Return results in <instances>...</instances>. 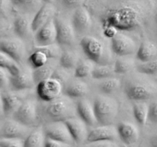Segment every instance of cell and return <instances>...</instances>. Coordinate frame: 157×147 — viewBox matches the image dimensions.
Returning <instances> with one entry per match:
<instances>
[{
    "label": "cell",
    "mask_w": 157,
    "mask_h": 147,
    "mask_svg": "<svg viewBox=\"0 0 157 147\" xmlns=\"http://www.w3.org/2000/svg\"><path fill=\"white\" fill-rule=\"evenodd\" d=\"M146 16V10L140 5L124 2L103 12L100 17V23L104 36L111 39L118 32L137 29L144 23Z\"/></svg>",
    "instance_id": "6da1fadb"
},
{
    "label": "cell",
    "mask_w": 157,
    "mask_h": 147,
    "mask_svg": "<svg viewBox=\"0 0 157 147\" xmlns=\"http://www.w3.org/2000/svg\"><path fill=\"white\" fill-rule=\"evenodd\" d=\"M39 107L38 104V115L41 119L47 121V123L65 121L78 114L77 103L67 95H61L48 102L41 101Z\"/></svg>",
    "instance_id": "7a4b0ae2"
},
{
    "label": "cell",
    "mask_w": 157,
    "mask_h": 147,
    "mask_svg": "<svg viewBox=\"0 0 157 147\" xmlns=\"http://www.w3.org/2000/svg\"><path fill=\"white\" fill-rule=\"evenodd\" d=\"M94 107L98 122L101 125L111 124L119 111L117 100L107 94L97 96L94 102Z\"/></svg>",
    "instance_id": "3957f363"
},
{
    "label": "cell",
    "mask_w": 157,
    "mask_h": 147,
    "mask_svg": "<svg viewBox=\"0 0 157 147\" xmlns=\"http://www.w3.org/2000/svg\"><path fill=\"white\" fill-rule=\"evenodd\" d=\"M124 91L130 100L146 101L157 94V87L149 80L136 78L126 83Z\"/></svg>",
    "instance_id": "277c9868"
},
{
    "label": "cell",
    "mask_w": 157,
    "mask_h": 147,
    "mask_svg": "<svg viewBox=\"0 0 157 147\" xmlns=\"http://www.w3.org/2000/svg\"><path fill=\"white\" fill-rule=\"evenodd\" d=\"M38 104L36 100L27 98L15 112L12 118L27 126L34 125L38 116Z\"/></svg>",
    "instance_id": "5b68a950"
},
{
    "label": "cell",
    "mask_w": 157,
    "mask_h": 147,
    "mask_svg": "<svg viewBox=\"0 0 157 147\" xmlns=\"http://www.w3.org/2000/svg\"><path fill=\"white\" fill-rule=\"evenodd\" d=\"M64 86L60 81L51 77L36 84V93L41 101L48 102L61 96Z\"/></svg>",
    "instance_id": "8992f818"
},
{
    "label": "cell",
    "mask_w": 157,
    "mask_h": 147,
    "mask_svg": "<svg viewBox=\"0 0 157 147\" xmlns=\"http://www.w3.org/2000/svg\"><path fill=\"white\" fill-rule=\"evenodd\" d=\"M0 49L15 60L18 64H21L25 59L26 55V47L24 40L18 37L1 38Z\"/></svg>",
    "instance_id": "52a82bcc"
},
{
    "label": "cell",
    "mask_w": 157,
    "mask_h": 147,
    "mask_svg": "<svg viewBox=\"0 0 157 147\" xmlns=\"http://www.w3.org/2000/svg\"><path fill=\"white\" fill-rule=\"evenodd\" d=\"M81 46L89 59L99 64H103L105 50L104 44L99 39L87 35L81 38Z\"/></svg>",
    "instance_id": "ba28073f"
},
{
    "label": "cell",
    "mask_w": 157,
    "mask_h": 147,
    "mask_svg": "<svg viewBox=\"0 0 157 147\" xmlns=\"http://www.w3.org/2000/svg\"><path fill=\"white\" fill-rule=\"evenodd\" d=\"M55 21L57 27V42L60 45L73 46L76 41V32L72 23L58 16L55 17Z\"/></svg>",
    "instance_id": "9c48e42d"
},
{
    "label": "cell",
    "mask_w": 157,
    "mask_h": 147,
    "mask_svg": "<svg viewBox=\"0 0 157 147\" xmlns=\"http://www.w3.org/2000/svg\"><path fill=\"white\" fill-rule=\"evenodd\" d=\"M25 96L21 91L15 90H2L1 93V109L2 114L6 116H13L23 101Z\"/></svg>",
    "instance_id": "30bf717a"
},
{
    "label": "cell",
    "mask_w": 157,
    "mask_h": 147,
    "mask_svg": "<svg viewBox=\"0 0 157 147\" xmlns=\"http://www.w3.org/2000/svg\"><path fill=\"white\" fill-rule=\"evenodd\" d=\"M43 130L45 136L48 138L66 142L67 144H71L74 142L68 127L64 121L48 123L44 126Z\"/></svg>",
    "instance_id": "8fae6325"
},
{
    "label": "cell",
    "mask_w": 157,
    "mask_h": 147,
    "mask_svg": "<svg viewBox=\"0 0 157 147\" xmlns=\"http://www.w3.org/2000/svg\"><path fill=\"white\" fill-rule=\"evenodd\" d=\"M110 40L112 50L119 56H127L136 51V44L134 40L123 32H118Z\"/></svg>",
    "instance_id": "7c38bea8"
},
{
    "label": "cell",
    "mask_w": 157,
    "mask_h": 147,
    "mask_svg": "<svg viewBox=\"0 0 157 147\" xmlns=\"http://www.w3.org/2000/svg\"><path fill=\"white\" fill-rule=\"evenodd\" d=\"M36 85L33 77V70L29 67H21L19 71L12 75L10 81V87L12 90L23 91L30 89Z\"/></svg>",
    "instance_id": "4fadbf2b"
},
{
    "label": "cell",
    "mask_w": 157,
    "mask_h": 147,
    "mask_svg": "<svg viewBox=\"0 0 157 147\" xmlns=\"http://www.w3.org/2000/svg\"><path fill=\"white\" fill-rule=\"evenodd\" d=\"M29 126L12 119H7L2 123L1 138H21L29 134Z\"/></svg>",
    "instance_id": "5bb4252c"
},
{
    "label": "cell",
    "mask_w": 157,
    "mask_h": 147,
    "mask_svg": "<svg viewBox=\"0 0 157 147\" xmlns=\"http://www.w3.org/2000/svg\"><path fill=\"white\" fill-rule=\"evenodd\" d=\"M118 135L117 128L113 125H101L93 128L88 132L87 141L88 142H100V141H115Z\"/></svg>",
    "instance_id": "9a60e30c"
},
{
    "label": "cell",
    "mask_w": 157,
    "mask_h": 147,
    "mask_svg": "<svg viewBox=\"0 0 157 147\" xmlns=\"http://www.w3.org/2000/svg\"><path fill=\"white\" fill-rule=\"evenodd\" d=\"M55 7L52 3L44 2L32 18V30L34 33L55 18Z\"/></svg>",
    "instance_id": "2e32d148"
},
{
    "label": "cell",
    "mask_w": 157,
    "mask_h": 147,
    "mask_svg": "<svg viewBox=\"0 0 157 147\" xmlns=\"http://www.w3.org/2000/svg\"><path fill=\"white\" fill-rule=\"evenodd\" d=\"M35 41L37 46L49 45L57 42V27L55 18L35 32Z\"/></svg>",
    "instance_id": "e0dca14e"
},
{
    "label": "cell",
    "mask_w": 157,
    "mask_h": 147,
    "mask_svg": "<svg viewBox=\"0 0 157 147\" xmlns=\"http://www.w3.org/2000/svg\"><path fill=\"white\" fill-rule=\"evenodd\" d=\"M64 122L68 127L74 142L80 143L83 141L87 140V135H88L87 124L81 118H77L74 116V117L69 118Z\"/></svg>",
    "instance_id": "ac0fdd59"
},
{
    "label": "cell",
    "mask_w": 157,
    "mask_h": 147,
    "mask_svg": "<svg viewBox=\"0 0 157 147\" xmlns=\"http://www.w3.org/2000/svg\"><path fill=\"white\" fill-rule=\"evenodd\" d=\"M71 23L76 33L83 34L87 32L91 25V17L87 9L83 6L75 9Z\"/></svg>",
    "instance_id": "d6986e66"
},
{
    "label": "cell",
    "mask_w": 157,
    "mask_h": 147,
    "mask_svg": "<svg viewBox=\"0 0 157 147\" xmlns=\"http://www.w3.org/2000/svg\"><path fill=\"white\" fill-rule=\"evenodd\" d=\"M77 112L79 117L90 126H94L98 123L94 104L87 99L81 98L77 102Z\"/></svg>",
    "instance_id": "ffe728a7"
},
{
    "label": "cell",
    "mask_w": 157,
    "mask_h": 147,
    "mask_svg": "<svg viewBox=\"0 0 157 147\" xmlns=\"http://www.w3.org/2000/svg\"><path fill=\"white\" fill-rule=\"evenodd\" d=\"M119 137L127 145H132L139 139V130L137 127L130 122H121L117 125Z\"/></svg>",
    "instance_id": "44dd1931"
},
{
    "label": "cell",
    "mask_w": 157,
    "mask_h": 147,
    "mask_svg": "<svg viewBox=\"0 0 157 147\" xmlns=\"http://www.w3.org/2000/svg\"><path fill=\"white\" fill-rule=\"evenodd\" d=\"M13 23L15 35L21 39H28L34 33L32 30V19H30L27 15L22 14L18 15L15 18Z\"/></svg>",
    "instance_id": "7402d4cb"
},
{
    "label": "cell",
    "mask_w": 157,
    "mask_h": 147,
    "mask_svg": "<svg viewBox=\"0 0 157 147\" xmlns=\"http://www.w3.org/2000/svg\"><path fill=\"white\" fill-rule=\"evenodd\" d=\"M64 91L65 95L73 99H81L89 93V87L81 80L70 81L64 87Z\"/></svg>",
    "instance_id": "603a6c76"
},
{
    "label": "cell",
    "mask_w": 157,
    "mask_h": 147,
    "mask_svg": "<svg viewBox=\"0 0 157 147\" xmlns=\"http://www.w3.org/2000/svg\"><path fill=\"white\" fill-rule=\"evenodd\" d=\"M59 65V59L52 58L49 60L48 62L44 65L36 69H33V77L35 84L44 80L52 77L54 72Z\"/></svg>",
    "instance_id": "cb8c5ba5"
},
{
    "label": "cell",
    "mask_w": 157,
    "mask_h": 147,
    "mask_svg": "<svg viewBox=\"0 0 157 147\" xmlns=\"http://www.w3.org/2000/svg\"><path fill=\"white\" fill-rule=\"evenodd\" d=\"M157 56V46L150 41H144L136 51V58L141 62H147Z\"/></svg>",
    "instance_id": "d4e9b609"
},
{
    "label": "cell",
    "mask_w": 157,
    "mask_h": 147,
    "mask_svg": "<svg viewBox=\"0 0 157 147\" xmlns=\"http://www.w3.org/2000/svg\"><path fill=\"white\" fill-rule=\"evenodd\" d=\"M11 2L12 6L25 15L32 12L36 13L44 4L43 0H11Z\"/></svg>",
    "instance_id": "484cf974"
},
{
    "label": "cell",
    "mask_w": 157,
    "mask_h": 147,
    "mask_svg": "<svg viewBox=\"0 0 157 147\" xmlns=\"http://www.w3.org/2000/svg\"><path fill=\"white\" fill-rule=\"evenodd\" d=\"M150 105L145 101H136L133 106V113L136 122L141 126L147 124L149 120Z\"/></svg>",
    "instance_id": "4316f807"
},
{
    "label": "cell",
    "mask_w": 157,
    "mask_h": 147,
    "mask_svg": "<svg viewBox=\"0 0 157 147\" xmlns=\"http://www.w3.org/2000/svg\"><path fill=\"white\" fill-rule=\"evenodd\" d=\"M46 136L44 130L38 129L31 132L24 140V147H44Z\"/></svg>",
    "instance_id": "83f0119b"
},
{
    "label": "cell",
    "mask_w": 157,
    "mask_h": 147,
    "mask_svg": "<svg viewBox=\"0 0 157 147\" xmlns=\"http://www.w3.org/2000/svg\"><path fill=\"white\" fill-rule=\"evenodd\" d=\"M80 61L78 54L71 51H64L59 58V64L61 67L71 70L75 69Z\"/></svg>",
    "instance_id": "f1b7e54d"
},
{
    "label": "cell",
    "mask_w": 157,
    "mask_h": 147,
    "mask_svg": "<svg viewBox=\"0 0 157 147\" xmlns=\"http://www.w3.org/2000/svg\"><path fill=\"white\" fill-rule=\"evenodd\" d=\"M50 58L42 50L36 47L29 58V62L33 69L41 67L48 62Z\"/></svg>",
    "instance_id": "f546056e"
},
{
    "label": "cell",
    "mask_w": 157,
    "mask_h": 147,
    "mask_svg": "<svg viewBox=\"0 0 157 147\" xmlns=\"http://www.w3.org/2000/svg\"><path fill=\"white\" fill-rule=\"evenodd\" d=\"M115 69L113 64H98L95 66L92 72V77L95 79L104 80L112 77L114 75Z\"/></svg>",
    "instance_id": "4dcf8cb0"
},
{
    "label": "cell",
    "mask_w": 157,
    "mask_h": 147,
    "mask_svg": "<svg viewBox=\"0 0 157 147\" xmlns=\"http://www.w3.org/2000/svg\"><path fill=\"white\" fill-rule=\"evenodd\" d=\"M121 81H120V79L115 78L113 77L102 80L99 84V87L101 91L104 94L107 95H110L117 92L121 88Z\"/></svg>",
    "instance_id": "1f68e13d"
},
{
    "label": "cell",
    "mask_w": 157,
    "mask_h": 147,
    "mask_svg": "<svg viewBox=\"0 0 157 147\" xmlns=\"http://www.w3.org/2000/svg\"><path fill=\"white\" fill-rule=\"evenodd\" d=\"M0 67L7 69L12 75L18 73L21 68L19 64L14 58L2 51H0Z\"/></svg>",
    "instance_id": "d6a6232c"
},
{
    "label": "cell",
    "mask_w": 157,
    "mask_h": 147,
    "mask_svg": "<svg viewBox=\"0 0 157 147\" xmlns=\"http://www.w3.org/2000/svg\"><path fill=\"white\" fill-rule=\"evenodd\" d=\"M94 66L91 60H80L75 69V76L77 78H84L92 74Z\"/></svg>",
    "instance_id": "836d02e7"
},
{
    "label": "cell",
    "mask_w": 157,
    "mask_h": 147,
    "mask_svg": "<svg viewBox=\"0 0 157 147\" xmlns=\"http://www.w3.org/2000/svg\"><path fill=\"white\" fill-rule=\"evenodd\" d=\"M115 73L117 74H126L131 71L134 67V61L128 58H119L114 63Z\"/></svg>",
    "instance_id": "e575fe53"
},
{
    "label": "cell",
    "mask_w": 157,
    "mask_h": 147,
    "mask_svg": "<svg viewBox=\"0 0 157 147\" xmlns=\"http://www.w3.org/2000/svg\"><path fill=\"white\" fill-rule=\"evenodd\" d=\"M137 70L140 74L153 75L157 74V56L147 62H141L137 65Z\"/></svg>",
    "instance_id": "d590c367"
},
{
    "label": "cell",
    "mask_w": 157,
    "mask_h": 147,
    "mask_svg": "<svg viewBox=\"0 0 157 147\" xmlns=\"http://www.w3.org/2000/svg\"><path fill=\"white\" fill-rule=\"evenodd\" d=\"M15 34L14 23L8 21L6 18H2L0 21V36L1 38L13 37Z\"/></svg>",
    "instance_id": "8d00e7d4"
},
{
    "label": "cell",
    "mask_w": 157,
    "mask_h": 147,
    "mask_svg": "<svg viewBox=\"0 0 157 147\" xmlns=\"http://www.w3.org/2000/svg\"><path fill=\"white\" fill-rule=\"evenodd\" d=\"M71 70L66 69L64 67H61V65L58 66L56 70L54 72L52 77L58 80V81L63 84V86H65L67 83L70 81L71 79Z\"/></svg>",
    "instance_id": "74e56055"
},
{
    "label": "cell",
    "mask_w": 157,
    "mask_h": 147,
    "mask_svg": "<svg viewBox=\"0 0 157 147\" xmlns=\"http://www.w3.org/2000/svg\"><path fill=\"white\" fill-rule=\"evenodd\" d=\"M37 47L42 50L48 56L50 59H52V58H58L59 59L61 54H62L61 47H60V44L58 43H55V44L45 46H37Z\"/></svg>",
    "instance_id": "f35d334b"
},
{
    "label": "cell",
    "mask_w": 157,
    "mask_h": 147,
    "mask_svg": "<svg viewBox=\"0 0 157 147\" xmlns=\"http://www.w3.org/2000/svg\"><path fill=\"white\" fill-rule=\"evenodd\" d=\"M0 147H24V140L21 138H1Z\"/></svg>",
    "instance_id": "ab89813d"
},
{
    "label": "cell",
    "mask_w": 157,
    "mask_h": 147,
    "mask_svg": "<svg viewBox=\"0 0 157 147\" xmlns=\"http://www.w3.org/2000/svg\"><path fill=\"white\" fill-rule=\"evenodd\" d=\"M11 77L12 74L7 69L0 67V86L2 90L6 89V87L10 86Z\"/></svg>",
    "instance_id": "60d3db41"
},
{
    "label": "cell",
    "mask_w": 157,
    "mask_h": 147,
    "mask_svg": "<svg viewBox=\"0 0 157 147\" xmlns=\"http://www.w3.org/2000/svg\"><path fill=\"white\" fill-rule=\"evenodd\" d=\"M58 2L66 9H76L82 6L85 0H58Z\"/></svg>",
    "instance_id": "b9f144b4"
},
{
    "label": "cell",
    "mask_w": 157,
    "mask_h": 147,
    "mask_svg": "<svg viewBox=\"0 0 157 147\" xmlns=\"http://www.w3.org/2000/svg\"><path fill=\"white\" fill-rule=\"evenodd\" d=\"M84 147H120V145L114 141H100L88 142Z\"/></svg>",
    "instance_id": "7bdbcfd3"
},
{
    "label": "cell",
    "mask_w": 157,
    "mask_h": 147,
    "mask_svg": "<svg viewBox=\"0 0 157 147\" xmlns=\"http://www.w3.org/2000/svg\"><path fill=\"white\" fill-rule=\"evenodd\" d=\"M149 120L157 124V100L150 104L149 110Z\"/></svg>",
    "instance_id": "ee69618b"
},
{
    "label": "cell",
    "mask_w": 157,
    "mask_h": 147,
    "mask_svg": "<svg viewBox=\"0 0 157 147\" xmlns=\"http://www.w3.org/2000/svg\"><path fill=\"white\" fill-rule=\"evenodd\" d=\"M11 5L12 6L11 0H0V12L2 18L7 16L10 10Z\"/></svg>",
    "instance_id": "f6af8a7d"
},
{
    "label": "cell",
    "mask_w": 157,
    "mask_h": 147,
    "mask_svg": "<svg viewBox=\"0 0 157 147\" xmlns=\"http://www.w3.org/2000/svg\"><path fill=\"white\" fill-rule=\"evenodd\" d=\"M69 145L70 144L48 137H46L45 142H44V147H69Z\"/></svg>",
    "instance_id": "bcb514c9"
},
{
    "label": "cell",
    "mask_w": 157,
    "mask_h": 147,
    "mask_svg": "<svg viewBox=\"0 0 157 147\" xmlns=\"http://www.w3.org/2000/svg\"><path fill=\"white\" fill-rule=\"evenodd\" d=\"M150 144L152 147H157V133L153 136L150 139Z\"/></svg>",
    "instance_id": "7dc6e473"
},
{
    "label": "cell",
    "mask_w": 157,
    "mask_h": 147,
    "mask_svg": "<svg viewBox=\"0 0 157 147\" xmlns=\"http://www.w3.org/2000/svg\"><path fill=\"white\" fill-rule=\"evenodd\" d=\"M54 0H43L44 2H48V3H52Z\"/></svg>",
    "instance_id": "c3c4849f"
},
{
    "label": "cell",
    "mask_w": 157,
    "mask_h": 147,
    "mask_svg": "<svg viewBox=\"0 0 157 147\" xmlns=\"http://www.w3.org/2000/svg\"><path fill=\"white\" fill-rule=\"evenodd\" d=\"M156 26H157V9H156Z\"/></svg>",
    "instance_id": "681fc988"
},
{
    "label": "cell",
    "mask_w": 157,
    "mask_h": 147,
    "mask_svg": "<svg viewBox=\"0 0 157 147\" xmlns=\"http://www.w3.org/2000/svg\"><path fill=\"white\" fill-rule=\"evenodd\" d=\"M156 80H157V78H156Z\"/></svg>",
    "instance_id": "f907efd6"
}]
</instances>
